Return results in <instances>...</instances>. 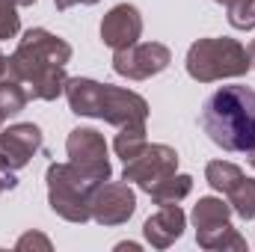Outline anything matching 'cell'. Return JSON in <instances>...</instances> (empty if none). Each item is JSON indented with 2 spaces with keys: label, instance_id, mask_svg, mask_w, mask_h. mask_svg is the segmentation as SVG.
<instances>
[{
  "label": "cell",
  "instance_id": "6da1fadb",
  "mask_svg": "<svg viewBox=\"0 0 255 252\" xmlns=\"http://www.w3.org/2000/svg\"><path fill=\"white\" fill-rule=\"evenodd\" d=\"M71 45L63 36L45 30V27H30L21 39L15 54L9 57V77L24 83L30 98L36 101H57L65 95V65L71 63Z\"/></svg>",
  "mask_w": 255,
  "mask_h": 252
},
{
  "label": "cell",
  "instance_id": "7a4b0ae2",
  "mask_svg": "<svg viewBox=\"0 0 255 252\" xmlns=\"http://www.w3.org/2000/svg\"><path fill=\"white\" fill-rule=\"evenodd\" d=\"M199 125L223 151L250 154L255 148V89L244 83L220 86L205 98Z\"/></svg>",
  "mask_w": 255,
  "mask_h": 252
},
{
  "label": "cell",
  "instance_id": "3957f363",
  "mask_svg": "<svg viewBox=\"0 0 255 252\" xmlns=\"http://www.w3.org/2000/svg\"><path fill=\"white\" fill-rule=\"evenodd\" d=\"M65 98L74 116L101 119L116 127H145L148 122V101L113 83H98L92 77H68Z\"/></svg>",
  "mask_w": 255,
  "mask_h": 252
},
{
  "label": "cell",
  "instance_id": "277c9868",
  "mask_svg": "<svg viewBox=\"0 0 255 252\" xmlns=\"http://www.w3.org/2000/svg\"><path fill=\"white\" fill-rule=\"evenodd\" d=\"M187 74L199 83H217V80H229V77H244L253 65L250 54L238 39H199L193 42L187 51Z\"/></svg>",
  "mask_w": 255,
  "mask_h": 252
},
{
  "label": "cell",
  "instance_id": "5b68a950",
  "mask_svg": "<svg viewBox=\"0 0 255 252\" xmlns=\"http://www.w3.org/2000/svg\"><path fill=\"white\" fill-rule=\"evenodd\" d=\"M45 181H48V205L57 217L77 226L92 220L89 202L98 184L86 178L74 163H51L45 172Z\"/></svg>",
  "mask_w": 255,
  "mask_h": 252
},
{
  "label": "cell",
  "instance_id": "8992f818",
  "mask_svg": "<svg viewBox=\"0 0 255 252\" xmlns=\"http://www.w3.org/2000/svg\"><path fill=\"white\" fill-rule=\"evenodd\" d=\"M193 229L196 244L208 252H247V238L232 226V205L217 196H202L193 205Z\"/></svg>",
  "mask_w": 255,
  "mask_h": 252
},
{
  "label": "cell",
  "instance_id": "52a82bcc",
  "mask_svg": "<svg viewBox=\"0 0 255 252\" xmlns=\"http://www.w3.org/2000/svg\"><path fill=\"white\" fill-rule=\"evenodd\" d=\"M65 154H68V163H74L95 184L110 181L113 166H110L107 142H104V133H98L95 127H74L65 139Z\"/></svg>",
  "mask_w": 255,
  "mask_h": 252
},
{
  "label": "cell",
  "instance_id": "ba28073f",
  "mask_svg": "<svg viewBox=\"0 0 255 252\" xmlns=\"http://www.w3.org/2000/svg\"><path fill=\"white\" fill-rule=\"evenodd\" d=\"M172 172H178V151L166 142H145V148L125 163L122 178L128 184H136L142 193H148L157 181H163Z\"/></svg>",
  "mask_w": 255,
  "mask_h": 252
},
{
  "label": "cell",
  "instance_id": "9c48e42d",
  "mask_svg": "<svg viewBox=\"0 0 255 252\" xmlns=\"http://www.w3.org/2000/svg\"><path fill=\"white\" fill-rule=\"evenodd\" d=\"M172 63V51L160 42H136L113 54V71L128 80H148Z\"/></svg>",
  "mask_w": 255,
  "mask_h": 252
},
{
  "label": "cell",
  "instance_id": "30bf717a",
  "mask_svg": "<svg viewBox=\"0 0 255 252\" xmlns=\"http://www.w3.org/2000/svg\"><path fill=\"white\" fill-rule=\"evenodd\" d=\"M89 211H92V220L98 226H122L136 211V193L125 178L122 181H104L92 193Z\"/></svg>",
  "mask_w": 255,
  "mask_h": 252
},
{
  "label": "cell",
  "instance_id": "8fae6325",
  "mask_svg": "<svg viewBox=\"0 0 255 252\" xmlns=\"http://www.w3.org/2000/svg\"><path fill=\"white\" fill-rule=\"evenodd\" d=\"M42 127L33 122H15L0 130V169L18 172L42 151Z\"/></svg>",
  "mask_w": 255,
  "mask_h": 252
},
{
  "label": "cell",
  "instance_id": "7c38bea8",
  "mask_svg": "<svg viewBox=\"0 0 255 252\" xmlns=\"http://www.w3.org/2000/svg\"><path fill=\"white\" fill-rule=\"evenodd\" d=\"M142 36V15L133 3H116L101 18V42L113 51L136 45Z\"/></svg>",
  "mask_w": 255,
  "mask_h": 252
},
{
  "label": "cell",
  "instance_id": "4fadbf2b",
  "mask_svg": "<svg viewBox=\"0 0 255 252\" xmlns=\"http://www.w3.org/2000/svg\"><path fill=\"white\" fill-rule=\"evenodd\" d=\"M184 229H187V214L178 205H160V211H154L142 223V235L154 250H169L175 241H181Z\"/></svg>",
  "mask_w": 255,
  "mask_h": 252
},
{
  "label": "cell",
  "instance_id": "5bb4252c",
  "mask_svg": "<svg viewBox=\"0 0 255 252\" xmlns=\"http://www.w3.org/2000/svg\"><path fill=\"white\" fill-rule=\"evenodd\" d=\"M190 190H193V178L187 172H172L148 190V196H151L154 205H178L181 199L190 196Z\"/></svg>",
  "mask_w": 255,
  "mask_h": 252
},
{
  "label": "cell",
  "instance_id": "9a60e30c",
  "mask_svg": "<svg viewBox=\"0 0 255 252\" xmlns=\"http://www.w3.org/2000/svg\"><path fill=\"white\" fill-rule=\"evenodd\" d=\"M241 178H244V169L238 163H232V160H208L205 163V181L217 190V193H223V196L232 193V187Z\"/></svg>",
  "mask_w": 255,
  "mask_h": 252
},
{
  "label": "cell",
  "instance_id": "2e32d148",
  "mask_svg": "<svg viewBox=\"0 0 255 252\" xmlns=\"http://www.w3.org/2000/svg\"><path fill=\"white\" fill-rule=\"evenodd\" d=\"M27 101H30V92L24 89V83H18L12 77H3L0 80V119L3 122H9L18 113H24Z\"/></svg>",
  "mask_w": 255,
  "mask_h": 252
},
{
  "label": "cell",
  "instance_id": "e0dca14e",
  "mask_svg": "<svg viewBox=\"0 0 255 252\" xmlns=\"http://www.w3.org/2000/svg\"><path fill=\"white\" fill-rule=\"evenodd\" d=\"M229 205H232V214H238L241 220H255V178H241L232 193H226Z\"/></svg>",
  "mask_w": 255,
  "mask_h": 252
},
{
  "label": "cell",
  "instance_id": "ac0fdd59",
  "mask_svg": "<svg viewBox=\"0 0 255 252\" xmlns=\"http://www.w3.org/2000/svg\"><path fill=\"white\" fill-rule=\"evenodd\" d=\"M145 127H119V133H116V139H113V151L122 157V160H130V157H136L142 148H145Z\"/></svg>",
  "mask_w": 255,
  "mask_h": 252
},
{
  "label": "cell",
  "instance_id": "d6986e66",
  "mask_svg": "<svg viewBox=\"0 0 255 252\" xmlns=\"http://www.w3.org/2000/svg\"><path fill=\"white\" fill-rule=\"evenodd\" d=\"M229 24L235 30H255V0H232L226 3Z\"/></svg>",
  "mask_w": 255,
  "mask_h": 252
},
{
  "label": "cell",
  "instance_id": "ffe728a7",
  "mask_svg": "<svg viewBox=\"0 0 255 252\" xmlns=\"http://www.w3.org/2000/svg\"><path fill=\"white\" fill-rule=\"evenodd\" d=\"M21 30V15L18 6L12 0H0V42L3 39H15Z\"/></svg>",
  "mask_w": 255,
  "mask_h": 252
},
{
  "label": "cell",
  "instance_id": "44dd1931",
  "mask_svg": "<svg viewBox=\"0 0 255 252\" xmlns=\"http://www.w3.org/2000/svg\"><path fill=\"white\" fill-rule=\"evenodd\" d=\"M15 250H45L51 252L54 250V244H51V238H45L42 232H27V235H21L18 241H15Z\"/></svg>",
  "mask_w": 255,
  "mask_h": 252
},
{
  "label": "cell",
  "instance_id": "7402d4cb",
  "mask_svg": "<svg viewBox=\"0 0 255 252\" xmlns=\"http://www.w3.org/2000/svg\"><path fill=\"white\" fill-rule=\"evenodd\" d=\"M95 3H101V0H54V6L65 12V9H71V6H95Z\"/></svg>",
  "mask_w": 255,
  "mask_h": 252
},
{
  "label": "cell",
  "instance_id": "603a6c76",
  "mask_svg": "<svg viewBox=\"0 0 255 252\" xmlns=\"http://www.w3.org/2000/svg\"><path fill=\"white\" fill-rule=\"evenodd\" d=\"M18 187V178H15V172H6V169H0V193H6V190H15Z\"/></svg>",
  "mask_w": 255,
  "mask_h": 252
},
{
  "label": "cell",
  "instance_id": "cb8c5ba5",
  "mask_svg": "<svg viewBox=\"0 0 255 252\" xmlns=\"http://www.w3.org/2000/svg\"><path fill=\"white\" fill-rule=\"evenodd\" d=\"M3 77H9V57L0 51V80H3Z\"/></svg>",
  "mask_w": 255,
  "mask_h": 252
},
{
  "label": "cell",
  "instance_id": "d4e9b609",
  "mask_svg": "<svg viewBox=\"0 0 255 252\" xmlns=\"http://www.w3.org/2000/svg\"><path fill=\"white\" fill-rule=\"evenodd\" d=\"M247 54H250V65L255 68V39L250 42V48H247Z\"/></svg>",
  "mask_w": 255,
  "mask_h": 252
},
{
  "label": "cell",
  "instance_id": "484cf974",
  "mask_svg": "<svg viewBox=\"0 0 255 252\" xmlns=\"http://www.w3.org/2000/svg\"><path fill=\"white\" fill-rule=\"evenodd\" d=\"M116 250H139V244H130L128 241V244H116Z\"/></svg>",
  "mask_w": 255,
  "mask_h": 252
},
{
  "label": "cell",
  "instance_id": "4316f807",
  "mask_svg": "<svg viewBox=\"0 0 255 252\" xmlns=\"http://www.w3.org/2000/svg\"><path fill=\"white\" fill-rule=\"evenodd\" d=\"M12 3H15V6H33L36 0H12Z\"/></svg>",
  "mask_w": 255,
  "mask_h": 252
},
{
  "label": "cell",
  "instance_id": "83f0119b",
  "mask_svg": "<svg viewBox=\"0 0 255 252\" xmlns=\"http://www.w3.org/2000/svg\"><path fill=\"white\" fill-rule=\"evenodd\" d=\"M250 166H253V169H255V148H253V151H250Z\"/></svg>",
  "mask_w": 255,
  "mask_h": 252
},
{
  "label": "cell",
  "instance_id": "f1b7e54d",
  "mask_svg": "<svg viewBox=\"0 0 255 252\" xmlns=\"http://www.w3.org/2000/svg\"><path fill=\"white\" fill-rule=\"evenodd\" d=\"M214 3H223V6H226V3H232V0H214Z\"/></svg>",
  "mask_w": 255,
  "mask_h": 252
},
{
  "label": "cell",
  "instance_id": "f546056e",
  "mask_svg": "<svg viewBox=\"0 0 255 252\" xmlns=\"http://www.w3.org/2000/svg\"><path fill=\"white\" fill-rule=\"evenodd\" d=\"M0 130H3V119H0Z\"/></svg>",
  "mask_w": 255,
  "mask_h": 252
}]
</instances>
